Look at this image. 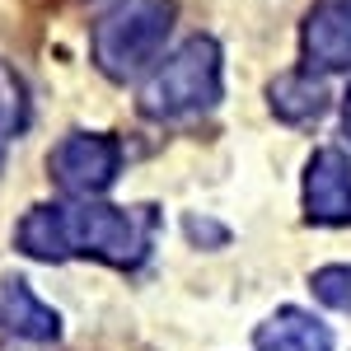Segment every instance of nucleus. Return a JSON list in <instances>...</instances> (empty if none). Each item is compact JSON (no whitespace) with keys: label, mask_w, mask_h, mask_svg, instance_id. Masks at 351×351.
Wrapping results in <instances>:
<instances>
[{"label":"nucleus","mask_w":351,"mask_h":351,"mask_svg":"<svg viewBox=\"0 0 351 351\" xmlns=\"http://www.w3.org/2000/svg\"><path fill=\"white\" fill-rule=\"evenodd\" d=\"M28 122V99H24V84L10 66H0V160H5V145L10 136H19Z\"/></svg>","instance_id":"11"},{"label":"nucleus","mask_w":351,"mask_h":351,"mask_svg":"<svg viewBox=\"0 0 351 351\" xmlns=\"http://www.w3.org/2000/svg\"><path fill=\"white\" fill-rule=\"evenodd\" d=\"M347 132H351V94H347Z\"/></svg>","instance_id":"13"},{"label":"nucleus","mask_w":351,"mask_h":351,"mask_svg":"<svg viewBox=\"0 0 351 351\" xmlns=\"http://www.w3.org/2000/svg\"><path fill=\"white\" fill-rule=\"evenodd\" d=\"M173 28V0H122L94 24V66L108 80L141 75Z\"/></svg>","instance_id":"2"},{"label":"nucleus","mask_w":351,"mask_h":351,"mask_svg":"<svg viewBox=\"0 0 351 351\" xmlns=\"http://www.w3.org/2000/svg\"><path fill=\"white\" fill-rule=\"evenodd\" d=\"M52 183L66 197H99V192L112 188V178H117V169H122V145L112 141V136H94V132H75L66 136L61 145L52 150Z\"/></svg>","instance_id":"4"},{"label":"nucleus","mask_w":351,"mask_h":351,"mask_svg":"<svg viewBox=\"0 0 351 351\" xmlns=\"http://www.w3.org/2000/svg\"><path fill=\"white\" fill-rule=\"evenodd\" d=\"M155 225L160 211L155 206H104L94 197H80L75 206H66V234H71V253L99 258L108 267H136L150 243H155Z\"/></svg>","instance_id":"3"},{"label":"nucleus","mask_w":351,"mask_h":351,"mask_svg":"<svg viewBox=\"0 0 351 351\" xmlns=\"http://www.w3.org/2000/svg\"><path fill=\"white\" fill-rule=\"evenodd\" d=\"M19 253L43 258V263H66L71 258V234H66V206H33L19 220Z\"/></svg>","instance_id":"10"},{"label":"nucleus","mask_w":351,"mask_h":351,"mask_svg":"<svg viewBox=\"0 0 351 351\" xmlns=\"http://www.w3.org/2000/svg\"><path fill=\"white\" fill-rule=\"evenodd\" d=\"M309 286H314V295L324 300L328 309L351 314V267H347V263H337V267H319L314 276H309Z\"/></svg>","instance_id":"12"},{"label":"nucleus","mask_w":351,"mask_h":351,"mask_svg":"<svg viewBox=\"0 0 351 351\" xmlns=\"http://www.w3.org/2000/svg\"><path fill=\"white\" fill-rule=\"evenodd\" d=\"M309 71H347L351 66V0H328L304 24Z\"/></svg>","instance_id":"6"},{"label":"nucleus","mask_w":351,"mask_h":351,"mask_svg":"<svg viewBox=\"0 0 351 351\" xmlns=\"http://www.w3.org/2000/svg\"><path fill=\"white\" fill-rule=\"evenodd\" d=\"M220 99V47L211 38H188L173 56H164L141 84V112L155 122L192 117Z\"/></svg>","instance_id":"1"},{"label":"nucleus","mask_w":351,"mask_h":351,"mask_svg":"<svg viewBox=\"0 0 351 351\" xmlns=\"http://www.w3.org/2000/svg\"><path fill=\"white\" fill-rule=\"evenodd\" d=\"M271 112L291 127H309L328 112V89L324 80H314V71H295V75H281L271 80Z\"/></svg>","instance_id":"9"},{"label":"nucleus","mask_w":351,"mask_h":351,"mask_svg":"<svg viewBox=\"0 0 351 351\" xmlns=\"http://www.w3.org/2000/svg\"><path fill=\"white\" fill-rule=\"evenodd\" d=\"M253 342H258V351H332L328 328L304 309H276L267 324L253 332Z\"/></svg>","instance_id":"8"},{"label":"nucleus","mask_w":351,"mask_h":351,"mask_svg":"<svg viewBox=\"0 0 351 351\" xmlns=\"http://www.w3.org/2000/svg\"><path fill=\"white\" fill-rule=\"evenodd\" d=\"M304 216L314 225H351V164L342 150H319L304 169Z\"/></svg>","instance_id":"5"},{"label":"nucleus","mask_w":351,"mask_h":351,"mask_svg":"<svg viewBox=\"0 0 351 351\" xmlns=\"http://www.w3.org/2000/svg\"><path fill=\"white\" fill-rule=\"evenodd\" d=\"M0 328L19 342H56L61 337V314L33 295V286L24 276H5L0 281Z\"/></svg>","instance_id":"7"}]
</instances>
